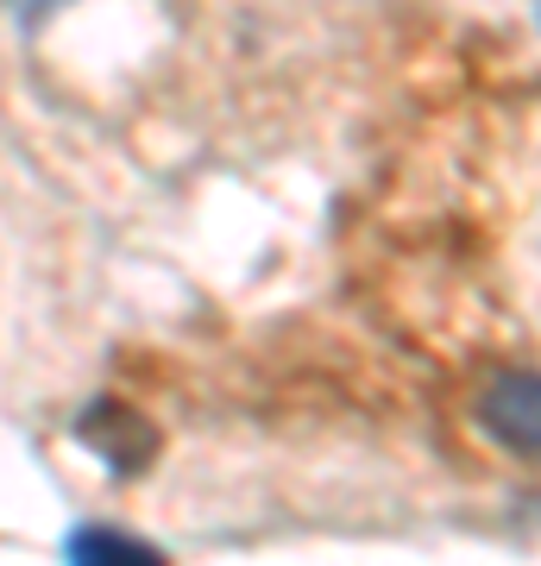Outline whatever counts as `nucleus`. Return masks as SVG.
<instances>
[{
  "label": "nucleus",
  "instance_id": "1",
  "mask_svg": "<svg viewBox=\"0 0 541 566\" xmlns=\"http://www.w3.org/2000/svg\"><path fill=\"white\" fill-rule=\"evenodd\" d=\"M76 441L95 453V460H107L121 479H133V472H145V460L158 453V428L145 422L139 409H126V403H89L76 416Z\"/></svg>",
  "mask_w": 541,
  "mask_h": 566
},
{
  "label": "nucleus",
  "instance_id": "2",
  "mask_svg": "<svg viewBox=\"0 0 541 566\" xmlns=\"http://www.w3.org/2000/svg\"><path fill=\"white\" fill-rule=\"evenodd\" d=\"M479 422L491 428L503 447L541 460V371H498V378L479 390Z\"/></svg>",
  "mask_w": 541,
  "mask_h": 566
},
{
  "label": "nucleus",
  "instance_id": "3",
  "mask_svg": "<svg viewBox=\"0 0 541 566\" xmlns=\"http://www.w3.org/2000/svg\"><path fill=\"white\" fill-rule=\"evenodd\" d=\"M63 566H170L152 542L126 535V528H107V523H82L70 528L63 542Z\"/></svg>",
  "mask_w": 541,
  "mask_h": 566
}]
</instances>
